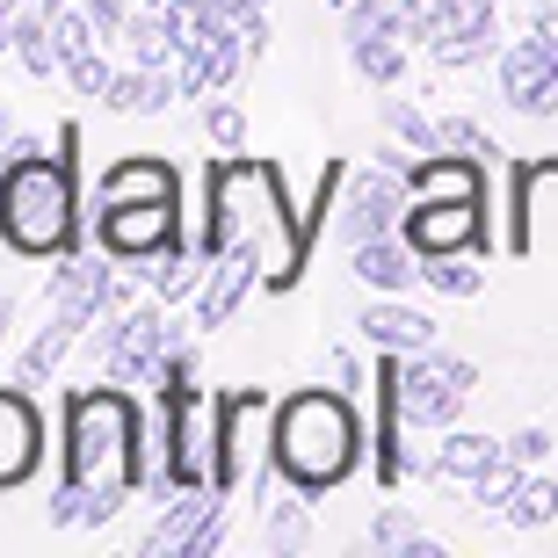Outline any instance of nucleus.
I'll list each match as a JSON object with an SVG mask.
<instances>
[{
	"label": "nucleus",
	"instance_id": "cd10ccee",
	"mask_svg": "<svg viewBox=\"0 0 558 558\" xmlns=\"http://www.w3.org/2000/svg\"><path fill=\"white\" fill-rule=\"evenodd\" d=\"M522 478H530V464L500 457V464H486V472H478L472 486H464V494H472L478 515H508V508H515V494H522Z\"/></svg>",
	"mask_w": 558,
	"mask_h": 558
},
{
	"label": "nucleus",
	"instance_id": "0eeeda50",
	"mask_svg": "<svg viewBox=\"0 0 558 558\" xmlns=\"http://www.w3.org/2000/svg\"><path fill=\"white\" fill-rule=\"evenodd\" d=\"M414 204V189H407V160H399V138L385 153H371V167H349L341 189H333V232L341 240H377V232H399Z\"/></svg>",
	"mask_w": 558,
	"mask_h": 558
},
{
	"label": "nucleus",
	"instance_id": "a211bd4d",
	"mask_svg": "<svg viewBox=\"0 0 558 558\" xmlns=\"http://www.w3.org/2000/svg\"><path fill=\"white\" fill-rule=\"evenodd\" d=\"M174 102H182V81H174L167 65H138V59H131L102 95L109 117H160V109H174Z\"/></svg>",
	"mask_w": 558,
	"mask_h": 558
},
{
	"label": "nucleus",
	"instance_id": "423d86ee",
	"mask_svg": "<svg viewBox=\"0 0 558 558\" xmlns=\"http://www.w3.org/2000/svg\"><path fill=\"white\" fill-rule=\"evenodd\" d=\"M392 385H399V421L407 428H457L464 399L478 392V363L464 355H442V349H421V355H392Z\"/></svg>",
	"mask_w": 558,
	"mask_h": 558
},
{
	"label": "nucleus",
	"instance_id": "f8f14e48",
	"mask_svg": "<svg viewBox=\"0 0 558 558\" xmlns=\"http://www.w3.org/2000/svg\"><path fill=\"white\" fill-rule=\"evenodd\" d=\"M515 254H558V160H530L515 174Z\"/></svg>",
	"mask_w": 558,
	"mask_h": 558
},
{
	"label": "nucleus",
	"instance_id": "9d476101",
	"mask_svg": "<svg viewBox=\"0 0 558 558\" xmlns=\"http://www.w3.org/2000/svg\"><path fill=\"white\" fill-rule=\"evenodd\" d=\"M494 196H414L399 232L428 254H494V218H486Z\"/></svg>",
	"mask_w": 558,
	"mask_h": 558
},
{
	"label": "nucleus",
	"instance_id": "f257e3e1",
	"mask_svg": "<svg viewBox=\"0 0 558 558\" xmlns=\"http://www.w3.org/2000/svg\"><path fill=\"white\" fill-rule=\"evenodd\" d=\"M59 457H65V486L51 500V530H102L131 494L145 500H167L160 457H153V414L138 407L131 385H73L65 392V414H59Z\"/></svg>",
	"mask_w": 558,
	"mask_h": 558
},
{
	"label": "nucleus",
	"instance_id": "6ab92c4d",
	"mask_svg": "<svg viewBox=\"0 0 558 558\" xmlns=\"http://www.w3.org/2000/svg\"><path fill=\"white\" fill-rule=\"evenodd\" d=\"M81 333H87V327H73L65 312H51V319H44V327L22 341V355H15V385H29V392H37V385H51V377H59V363L73 355V341H81Z\"/></svg>",
	"mask_w": 558,
	"mask_h": 558
},
{
	"label": "nucleus",
	"instance_id": "de8ad7c7",
	"mask_svg": "<svg viewBox=\"0 0 558 558\" xmlns=\"http://www.w3.org/2000/svg\"><path fill=\"white\" fill-rule=\"evenodd\" d=\"M551 472H558V464H551Z\"/></svg>",
	"mask_w": 558,
	"mask_h": 558
},
{
	"label": "nucleus",
	"instance_id": "f03ea898",
	"mask_svg": "<svg viewBox=\"0 0 558 558\" xmlns=\"http://www.w3.org/2000/svg\"><path fill=\"white\" fill-rule=\"evenodd\" d=\"M196 247L218 262L232 240H254L262 247V283L269 290H290L298 269L312 254V226L305 210H290L283 196V174L269 160H218L204 174V210H196Z\"/></svg>",
	"mask_w": 558,
	"mask_h": 558
},
{
	"label": "nucleus",
	"instance_id": "7c9ffc66",
	"mask_svg": "<svg viewBox=\"0 0 558 558\" xmlns=\"http://www.w3.org/2000/svg\"><path fill=\"white\" fill-rule=\"evenodd\" d=\"M494 51H500L494 37H435V44H428V59L442 65V73H464V65H486Z\"/></svg>",
	"mask_w": 558,
	"mask_h": 558
},
{
	"label": "nucleus",
	"instance_id": "c03bdc74",
	"mask_svg": "<svg viewBox=\"0 0 558 558\" xmlns=\"http://www.w3.org/2000/svg\"><path fill=\"white\" fill-rule=\"evenodd\" d=\"M8 138H15V124H8V117H0V145H8Z\"/></svg>",
	"mask_w": 558,
	"mask_h": 558
},
{
	"label": "nucleus",
	"instance_id": "9b49d317",
	"mask_svg": "<svg viewBox=\"0 0 558 558\" xmlns=\"http://www.w3.org/2000/svg\"><path fill=\"white\" fill-rule=\"evenodd\" d=\"M44 464V414L37 399H29V385H0V494H15V486H29Z\"/></svg>",
	"mask_w": 558,
	"mask_h": 558
},
{
	"label": "nucleus",
	"instance_id": "2f4dec72",
	"mask_svg": "<svg viewBox=\"0 0 558 558\" xmlns=\"http://www.w3.org/2000/svg\"><path fill=\"white\" fill-rule=\"evenodd\" d=\"M442 37H500V0H450Z\"/></svg>",
	"mask_w": 558,
	"mask_h": 558
},
{
	"label": "nucleus",
	"instance_id": "72a5a7b5",
	"mask_svg": "<svg viewBox=\"0 0 558 558\" xmlns=\"http://www.w3.org/2000/svg\"><path fill=\"white\" fill-rule=\"evenodd\" d=\"M399 22H407V44H435L450 29V0H399Z\"/></svg>",
	"mask_w": 558,
	"mask_h": 558
},
{
	"label": "nucleus",
	"instance_id": "49530a36",
	"mask_svg": "<svg viewBox=\"0 0 558 558\" xmlns=\"http://www.w3.org/2000/svg\"><path fill=\"white\" fill-rule=\"evenodd\" d=\"M530 8H558V0H530Z\"/></svg>",
	"mask_w": 558,
	"mask_h": 558
},
{
	"label": "nucleus",
	"instance_id": "5701e85b",
	"mask_svg": "<svg viewBox=\"0 0 558 558\" xmlns=\"http://www.w3.org/2000/svg\"><path fill=\"white\" fill-rule=\"evenodd\" d=\"M363 551H385V558H442V544H435L428 530L407 515V508H385V515L371 522V544H363Z\"/></svg>",
	"mask_w": 558,
	"mask_h": 558
},
{
	"label": "nucleus",
	"instance_id": "7ed1b4c3",
	"mask_svg": "<svg viewBox=\"0 0 558 558\" xmlns=\"http://www.w3.org/2000/svg\"><path fill=\"white\" fill-rule=\"evenodd\" d=\"M0 240L22 262H65L81 247V124L59 131V153H44L37 138H8Z\"/></svg>",
	"mask_w": 558,
	"mask_h": 558
},
{
	"label": "nucleus",
	"instance_id": "20e7f679",
	"mask_svg": "<svg viewBox=\"0 0 558 558\" xmlns=\"http://www.w3.org/2000/svg\"><path fill=\"white\" fill-rule=\"evenodd\" d=\"M269 464L290 494L327 500L333 486H349L363 464V421H355L341 385H305V392L276 399V442Z\"/></svg>",
	"mask_w": 558,
	"mask_h": 558
},
{
	"label": "nucleus",
	"instance_id": "aec40b11",
	"mask_svg": "<svg viewBox=\"0 0 558 558\" xmlns=\"http://www.w3.org/2000/svg\"><path fill=\"white\" fill-rule=\"evenodd\" d=\"M508 457V435H486V428H442V478L472 486L486 464Z\"/></svg>",
	"mask_w": 558,
	"mask_h": 558
},
{
	"label": "nucleus",
	"instance_id": "c9c22d12",
	"mask_svg": "<svg viewBox=\"0 0 558 558\" xmlns=\"http://www.w3.org/2000/svg\"><path fill=\"white\" fill-rule=\"evenodd\" d=\"M204 131H210V145H226V153L247 145V117H240V102H210L204 109Z\"/></svg>",
	"mask_w": 558,
	"mask_h": 558
},
{
	"label": "nucleus",
	"instance_id": "a18cd8bd",
	"mask_svg": "<svg viewBox=\"0 0 558 558\" xmlns=\"http://www.w3.org/2000/svg\"><path fill=\"white\" fill-rule=\"evenodd\" d=\"M138 8H167V0H138Z\"/></svg>",
	"mask_w": 558,
	"mask_h": 558
},
{
	"label": "nucleus",
	"instance_id": "b1692460",
	"mask_svg": "<svg viewBox=\"0 0 558 558\" xmlns=\"http://www.w3.org/2000/svg\"><path fill=\"white\" fill-rule=\"evenodd\" d=\"M15 59H22V73H37V81L65 73L59 65V37H51V15H44V8H22L15 15Z\"/></svg>",
	"mask_w": 558,
	"mask_h": 558
},
{
	"label": "nucleus",
	"instance_id": "37998d69",
	"mask_svg": "<svg viewBox=\"0 0 558 558\" xmlns=\"http://www.w3.org/2000/svg\"><path fill=\"white\" fill-rule=\"evenodd\" d=\"M22 15V0H0V22H15Z\"/></svg>",
	"mask_w": 558,
	"mask_h": 558
},
{
	"label": "nucleus",
	"instance_id": "4c0bfd02",
	"mask_svg": "<svg viewBox=\"0 0 558 558\" xmlns=\"http://www.w3.org/2000/svg\"><path fill=\"white\" fill-rule=\"evenodd\" d=\"M87 15H95V29L102 37H124V22H131V0H81Z\"/></svg>",
	"mask_w": 558,
	"mask_h": 558
},
{
	"label": "nucleus",
	"instance_id": "bb28decb",
	"mask_svg": "<svg viewBox=\"0 0 558 558\" xmlns=\"http://www.w3.org/2000/svg\"><path fill=\"white\" fill-rule=\"evenodd\" d=\"M124 44H131V59H138V65H167V59H174V22H167V8H131Z\"/></svg>",
	"mask_w": 558,
	"mask_h": 558
},
{
	"label": "nucleus",
	"instance_id": "dca6fc26",
	"mask_svg": "<svg viewBox=\"0 0 558 558\" xmlns=\"http://www.w3.org/2000/svg\"><path fill=\"white\" fill-rule=\"evenodd\" d=\"M544 81H551V51L530 29V37H515L500 51V102L515 109V117H544Z\"/></svg>",
	"mask_w": 558,
	"mask_h": 558
},
{
	"label": "nucleus",
	"instance_id": "a19ab883",
	"mask_svg": "<svg viewBox=\"0 0 558 558\" xmlns=\"http://www.w3.org/2000/svg\"><path fill=\"white\" fill-rule=\"evenodd\" d=\"M15 312H22L15 298H0V349H8V327H15Z\"/></svg>",
	"mask_w": 558,
	"mask_h": 558
},
{
	"label": "nucleus",
	"instance_id": "4be33fe9",
	"mask_svg": "<svg viewBox=\"0 0 558 558\" xmlns=\"http://www.w3.org/2000/svg\"><path fill=\"white\" fill-rule=\"evenodd\" d=\"M349 65H355V73H363L371 87H399V73H407V37H399V29L349 37Z\"/></svg>",
	"mask_w": 558,
	"mask_h": 558
},
{
	"label": "nucleus",
	"instance_id": "f704fd0d",
	"mask_svg": "<svg viewBox=\"0 0 558 558\" xmlns=\"http://www.w3.org/2000/svg\"><path fill=\"white\" fill-rule=\"evenodd\" d=\"M442 124V153H472V160H494L500 145H494V131H478L472 117H435Z\"/></svg>",
	"mask_w": 558,
	"mask_h": 558
},
{
	"label": "nucleus",
	"instance_id": "412c9836",
	"mask_svg": "<svg viewBox=\"0 0 558 558\" xmlns=\"http://www.w3.org/2000/svg\"><path fill=\"white\" fill-rule=\"evenodd\" d=\"M204 276H210V254L196 247V240H174V247L160 254V269H153V298H167V305H196Z\"/></svg>",
	"mask_w": 558,
	"mask_h": 558
},
{
	"label": "nucleus",
	"instance_id": "79ce46f5",
	"mask_svg": "<svg viewBox=\"0 0 558 558\" xmlns=\"http://www.w3.org/2000/svg\"><path fill=\"white\" fill-rule=\"evenodd\" d=\"M37 8H44V15H65V8H73V0H37Z\"/></svg>",
	"mask_w": 558,
	"mask_h": 558
},
{
	"label": "nucleus",
	"instance_id": "f3484780",
	"mask_svg": "<svg viewBox=\"0 0 558 558\" xmlns=\"http://www.w3.org/2000/svg\"><path fill=\"white\" fill-rule=\"evenodd\" d=\"M226 500L232 494H218V486H182V494H174V508L160 515V530L145 537V558H182L189 544H196V530H204Z\"/></svg>",
	"mask_w": 558,
	"mask_h": 558
},
{
	"label": "nucleus",
	"instance_id": "e433bc0d",
	"mask_svg": "<svg viewBox=\"0 0 558 558\" xmlns=\"http://www.w3.org/2000/svg\"><path fill=\"white\" fill-rule=\"evenodd\" d=\"M508 457L530 464V472H544V464H551V435H544V428H515V435H508Z\"/></svg>",
	"mask_w": 558,
	"mask_h": 558
},
{
	"label": "nucleus",
	"instance_id": "2eb2a0df",
	"mask_svg": "<svg viewBox=\"0 0 558 558\" xmlns=\"http://www.w3.org/2000/svg\"><path fill=\"white\" fill-rule=\"evenodd\" d=\"M355 333H363L371 349H392V355H421V349H435V341H442V327H435L428 312L399 305V298H385V290L355 312Z\"/></svg>",
	"mask_w": 558,
	"mask_h": 558
},
{
	"label": "nucleus",
	"instance_id": "58836bf2",
	"mask_svg": "<svg viewBox=\"0 0 558 558\" xmlns=\"http://www.w3.org/2000/svg\"><path fill=\"white\" fill-rule=\"evenodd\" d=\"M226 508H232V500H226ZM226 508H218V515H210L204 530H196V544H189L182 558H210V551H218V544H226Z\"/></svg>",
	"mask_w": 558,
	"mask_h": 558
},
{
	"label": "nucleus",
	"instance_id": "393cba45",
	"mask_svg": "<svg viewBox=\"0 0 558 558\" xmlns=\"http://www.w3.org/2000/svg\"><path fill=\"white\" fill-rule=\"evenodd\" d=\"M377 117H385V131H392L407 153H442V124H435L428 109H414L407 95H377Z\"/></svg>",
	"mask_w": 558,
	"mask_h": 558
},
{
	"label": "nucleus",
	"instance_id": "c756f323",
	"mask_svg": "<svg viewBox=\"0 0 558 558\" xmlns=\"http://www.w3.org/2000/svg\"><path fill=\"white\" fill-rule=\"evenodd\" d=\"M305 544H312V500H305V494L276 500V515H269V551L290 558V551H305Z\"/></svg>",
	"mask_w": 558,
	"mask_h": 558
},
{
	"label": "nucleus",
	"instance_id": "6e6552de",
	"mask_svg": "<svg viewBox=\"0 0 558 558\" xmlns=\"http://www.w3.org/2000/svg\"><path fill=\"white\" fill-rule=\"evenodd\" d=\"M189 327H196V319H189ZM189 327H182V319H167V298L109 312V327H102L109 377L131 385V392H153V385H160V363L174 355V341H189Z\"/></svg>",
	"mask_w": 558,
	"mask_h": 558
},
{
	"label": "nucleus",
	"instance_id": "39448f33",
	"mask_svg": "<svg viewBox=\"0 0 558 558\" xmlns=\"http://www.w3.org/2000/svg\"><path fill=\"white\" fill-rule=\"evenodd\" d=\"M269 442H276V399L262 392V385L226 392L218 399V428H210V486H218V494H240V486L262 494V478L276 472Z\"/></svg>",
	"mask_w": 558,
	"mask_h": 558
},
{
	"label": "nucleus",
	"instance_id": "1a4fd4ad",
	"mask_svg": "<svg viewBox=\"0 0 558 558\" xmlns=\"http://www.w3.org/2000/svg\"><path fill=\"white\" fill-rule=\"evenodd\" d=\"M182 240V196H124V204H95V247L117 262H160Z\"/></svg>",
	"mask_w": 558,
	"mask_h": 558
},
{
	"label": "nucleus",
	"instance_id": "ddd939ff",
	"mask_svg": "<svg viewBox=\"0 0 558 558\" xmlns=\"http://www.w3.org/2000/svg\"><path fill=\"white\" fill-rule=\"evenodd\" d=\"M262 283V247L254 240H232L218 262H210V276H204V290H196V333H210V327H226L232 312H240V298Z\"/></svg>",
	"mask_w": 558,
	"mask_h": 558
},
{
	"label": "nucleus",
	"instance_id": "c85d7f7f",
	"mask_svg": "<svg viewBox=\"0 0 558 558\" xmlns=\"http://www.w3.org/2000/svg\"><path fill=\"white\" fill-rule=\"evenodd\" d=\"M500 522H515V530H544V522H558V472H530V478H522L515 508H508Z\"/></svg>",
	"mask_w": 558,
	"mask_h": 558
},
{
	"label": "nucleus",
	"instance_id": "4468645a",
	"mask_svg": "<svg viewBox=\"0 0 558 558\" xmlns=\"http://www.w3.org/2000/svg\"><path fill=\"white\" fill-rule=\"evenodd\" d=\"M421 247L407 240V232H377V240H355L349 247V276L363 290H385V298H399V290H414L421 283Z\"/></svg>",
	"mask_w": 558,
	"mask_h": 558
},
{
	"label": "nucleus",
	"instance_id": "a878e982",
	"mask_svg": "<svg viewBox=\"0 0 558 558\" xmlns=\"http://www.w3.org/2000/svg\"><path fill=\"white\" fill-rule=\"evenodd\" d=\"M421 283L442 290V298H478L486 290V254H428Z\"/></svg>",
	"mask_w": 558,
	"mask_h": 558
},
{
	"label": "nucleus",
	"instance_id": "ea45409f",
	"mask_svg": "<svg viewBox=\"0 0 558 558\" xmlns=\"http://www.w3.org/2000/svg\"><path fill=\"white\" fill-rule=\"evenodd\" d=\"M333 377H341V392H355V385H363V363H355V355H333Z\"/></svg>",
	"mask_w": 558,
	"mask_h": 558
},
{
	"label": "nucleus",
	"instance_id": "473e14b6",
	"mask_svg": "<svg viewBox=\"0 0 558 558\" xmlns=\"http://www.w3.org/2000/svg\"><path fill=\"white\" fill-rule=\"evenodd\" d=\"M109 81H117V65L102 59V44H95V51H81V59H65V87H73V95H95V102H102Z\"/></svg>",
	"mask_w": 558,
	"mask_h": 558
}]
</instances>
